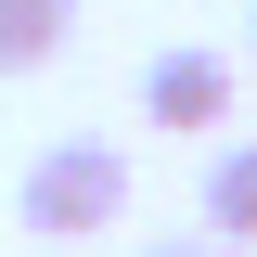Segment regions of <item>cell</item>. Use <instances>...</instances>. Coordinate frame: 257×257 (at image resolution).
<instances>
[{
    "mask_svg": "<svg viewBox=\"0 0 257 257\" xmlns=\"http://www.w3.org/2000/svg\"><path fill=\"white\" fill-rule=\"evenodd\" d=\"M13 219H26L39 244H90V231H116V219H128V155H116V142H39Z\"/></svg>",
    "mask_w": 257,
    "mask_h": 257,
    "instance_id": "cell-1",
    "label": "cell"
},
{
    "mask_svg": "<svg viewBox=\"0 0 257 257\" xmlns=\"http://www.w3.org/2000/svg\"><path fill=\"white\" fill-rule=\"evenodd\" d=\"M231 90H244V64H231V52H206V39H180V52H155V64H142V116H155V128H180V142L231 128Z\"/></svg>",
    "mask_w": 257,
    "mask_h": 257,
    "instance_id": "cell-2",
    "label": "cell"
},
{
    "mask_svg": "<svg viewBox=\"0 0 257 257\" xmlns=\"http://www.w3.org/2000/svg\"><path fill=\"white\" fill-rule=\"evenodd\" d=\"M206 231L231 257H257V142H219L206 155Z\"/></svg>",
    "mask_w": 257,
    "mask_h": 257,
    "instance_id": "cell-3",
    "label": "cell"
},
{
    "mask_svg": "<svg viewBox=\"0 0 257 257\" xmlns=\"http://www.w3.org/2000/svg\"><path fill=\"white\" fill-rule=\"evenodd\" d=\"M77 26V0H0V77H39Z\"/></svg>",
    "mask_w": 257,
    "mask_h": 257,
    "instance_id": "cell-4",
    "label": "cell"
},
{
    "mask_svg": "<svg viewBox=\"0 0 257 257\" xmlns=\"http://www.w3.org/2000/svg\"><path fill=\"white\" fill-rule=\"evenodd\" d=\"M142 257H231L219 231H167V244H142Z\"/></svg>",
    "mask_w": 257,
    "mask_h": 257,
    "instance_id": "cell-5",
    "label": "cell"
},
{
    "mask_svg": "<svg viewBox=\"0 0 257 257\" xmlns=\"http://www.w3.org/2000/svg\"><path fill=\"white\" fill-rule=\"evenodd\" d=\"M244 64H257V13H244Z\"/></svg>",
    "mask_w": 257,
    "mask_h": 257,
    "instance_id": "cell-6",
    "label": "cell"
}]
</instances>
